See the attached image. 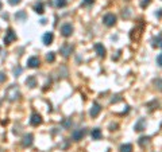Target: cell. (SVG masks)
I'll return each mask as SVG.
<instances>
[{
    "label": "cell",
    "mask_w": 162,
    "mask_h": 152,
    "mask_svg": "<svg viewBox=\"0 0 162 152\" xmlns=\"http://www.w3.org/2000/svg\"><path fill=\"white\" fill-rule=\"evenodd\" d=\"M4 81H6V75L3 73H0V82H4Z\"/></svg>",
    "instance_id": "4dcf8cb0"
},
{
    "label": "cell",
    "mask_w": 162,
    "mask_h": 152,
    "mask_svg": "<svg viewBox=\"0 0 162 152\" xmlns=\"http://www.w3.org/2000/svg\"><path fill=\"white\" fill-rule=\"evenodd\" d=\"M119 149H120V152H132V145L131 144H122Z\"/></svg>",
    "instance_id": "ffe728a7"
},
{
    "label": "cell",
    "mask_w": 162,
    "mask_h": 152,
    "mask_svg": "<svg viewBox=\"0 0 162 152\" xmlns=\"http://www.w3.org/2000/svg\"><path fill=\"white\" fill-rule=\"evenodd\" d=\"M119 100H120V98H119V96H116V98H112V100H111V102H116V101H119Z\"/></svg>",
    "instance_id": "1f68e13d"
},
{
    "label": "cell",
    "mask_w": 162,
    "mask_h": 152,
    "mask_svg": "<svg viewBox=\"0 0 162 152\" xmlns=\"http://www.w3.org/2000/svg\"><path fill=\"white\" fill-rule=\"evenodd\" d=\"M14 40H16V34L14 32L12 28H8L7 32H6V36H4V43L6 45H11Z\"/></svg>",
    "instance_id": "3957f363"
},
{
    "label": "cell",
    "mask_w": 162,
    "mask_h": 152,
    "mask_svg": "<svg viewBox=\"0 0 162 152\" xmlns=\"http://www.w3.org/2000/svg\"><path fill=\"white\" fill-rule=\"evenodd\" d=\"M119 125L118 124H111L110 125V131H116V128H118Z\"/></svg>",
    "instance_id": "f1b7e54d"
},
{
    "label": "cell",
    "mask_w": 162,
    "mask_h": 152,
    "mask_svg": "<svg viewBox=\"0 0 162 152\" xmlns=\"http://www.w3.org/2000/svg\"><path fill=\"white\" fill-rule=\"evenodd\" d=\"M134 129L136 132H142L143 129H146V120L145 118H139L134 125Z\"/></svg>",
    "instance_id": "ba28073f"
},
{
    "label": "cell",
    "mask_w": 162,
    "mask_h": 152,
    "mask_svg": "<svg viewBox=\"0 0 162 152\" xmlns=\"http://www.w3.org/2000/svg\"><path fill=\"white\" fill-rule=\"evenodd\" d=\"M158 16H162V10H159V12H158Z\"/></svg>",
    "instance_id": "d6a6232c"
},
{
    "label": "cell",
    "mask_w": 162,
    "mask_h": 152,
    "mask_svg": "<svg viewBox=\"0 0 162 152\" xmlns=\"http://www.w3.org/2000/svg\"><path fill=\"white\" fill-rule=\"evenodd\" d=\"M151 43H153V47H161L162 49V36H157V38H154L153 40H151Z\"/></svg>",
    "instance_id": "e0dca14e"
},
{
    "label": "cell",
    "mask_w": 162,
    "mask_h": 152,
    "mask_svg": "<svg viewBox=\"0 0 162 152\" xmlns=\"http://www.w3.org/2000/svg\"><path fill=\"white\" fill-rule=\"evenodd\" d=\"M95 50H96V53H97V55H99V57H101V58H104V57H105V47H104L101 43H96V45H95Z\"/></svg>",
    "instance_id": "4fadbf2b"
},
{
    "label": "cell",
    "mask_w": 162,
    "mask_h": 152,
    "mask_svg": "<svg viewBox=\"0 0 162 152\" xmlns=\"http://www.w3.org/2000/svg\"><path fill=\"white\" fill-rule=\"evenodd\" d=\"M103 22H104V24H105V26L112 27V26H115V24H116V16H115L114 14H107V15H104Z\"/></svg>",
    "instance_id": "277c9868"
},
{
    "label": "cell",
    "mask_w": 162,
    "mask_h": 152,
    "mask_svg": "<svg viewBox=\"0 0 162 152\" xmlns=\"http://www.w3.org/2000/svg\"><path fill=\"white\" fill-rule=\"evenodd\" d=\"M14 73H15V77H18V75L22 73V67H18V69H15V70H14Z\"/></svg>",
    "instance_id": "4316f807"
},
{
    "label": "cell",
    "mask_w": 162,
    "mask_h": 152,
    "mask_svg": "<svg viewBox=\"0 0 162 152\" xmlns=\"http://www.w3.org/2000/svg\"><path fill=\"white\" fill-rule=\"evenodd\" d=\"M84 136H85V129H77V131H74L73 135H72V137H73V140L74 141L81 140Z\"/></svg>",
    "instance_id": "8fae6325"
},
{
    "label": "cell",
    "mask_w": 162,
    "mask_h": 152,
    "mask_svg": "<svg viewBox=\"0 0 162 152\" xmlns=\"http://www.w3.org/2000/svg\"><path fill=\"white\" fill-rule=\"evenodd\" d=\"M19 96H20V93H19V90H18L16 86H11V88L7 90V97H8V100H11V101L18 100Z\"/></svg>",
    "instance_id": "7a4b0ae2"
},
{
    "label": "cell",
    "mask_w": 162,
    "mask_h": 152,
    "mask_svg": "<svg viewBox=\"0 0 162 152\" xmlns=\"http://www.w3.org/2000/svg\"><path fill=\"white\" fill-rule=\"evenodd\" d=\"M157 63H158L159 66L162 67V54H159L158 57H157Z\"/></svg>",
    "instance_id": "484cf974"
},
{
    "label": "cell",
    "mask_w": 162,
    "mask_h": 152,
    "mask_svg": "<svg viewBox=\"0 0 162 152\" xmlns=\"http://www.w3.org/2000/svg\"><path fill=\"white\" fill-rule=\"evenodd\" d=\"M61 34H62L63 36H70L72 34H73V26H72L70 23H65L62 26V27H61Z\"/></svg>",
    "instance_id": "5b68a950"
},
{
    "label": "cell",
    "mask_w": 162,
    "mask_h": 152,
    "mask_svg": "<svg viewBox=\"0 0 162 152\" xmlns=\"http://www.w3.org/2000/svg\"><path fill=\"white\" fill-rule=\"evenodd\" d=\"M142 31H143V23H141L139 26H135L130 31V39L132 42H138L141 36H142Z\"/></svg>",
    "instance_id": "6da1fadb"
},
{
    "label": "cell",
    "mask_w": 162,
    "mask_h": 152,
    "mask_svg": "<svg viewBox=\"0 0 162 152\" xmlns=\"http://www.w3.org/2000/svg\"><path fill=\"white\" fill-rule=\"evenodd\" d=\"M59 51H61V54H62L63 57H69V54L73 51V46H70L69 43H65V45H62V46H61Z\"/></svg>",
    "instance_id": "52a82bcc"
},
{
    "label": "cell",
    "mask_w": 162,
    "mask_h": 152,
    "mask_svg": "<svg viewBox=\"0 0 162 152\" xmlns=\"http://www.w3.org/2000/svg\"><path fill=\"white\" fill-rule=\"evenodd\" d=\"M150 3H151V0H142V1H141V7H142V8H146Z\"/></svg>",
    "instance_id": "603a6c76"
},
{
    "label": "cell",
    "mask_w": 162,
    "mask_h": 152,
    "mask_svg": "<svg viewBox=\"0 0 162 152\" xmlns=\"http://www.w3.org/2000/svg\"><path fill=\"white\" fill-rule=\"evenodd\" d=\"M66 4H68V0H55V7H58V8L65 7Z\"/></svg>",
    "instance_id": "44dd1931"
},
{
    "label": "cell",
    "mask_w": 162,
    "mask_h": 152,
    "mask_svg": "<svg viewBox=\"0 0 162 152\" xmlns=\"http://www.w3.org/2000/svg\"><path fill=\"white\" fill-rule=\"evenodd\" d=\"M26 85L30 86V88H35L37 86V79L34 75H31V77H28L27 79H26Z\"/></svg>",
    "instance_id": "2e32d148"
},
{
    "label": "cell",
    "mask_w": 162,
    "mask_h": 152,
    "mask_svg": "<svg viewBox=\"0 0 162 152\" xmlns=\"http://www.w3.org/2000/svg\"><path fill=\"white\" fill-rule=\"evenodd\" d=\"M30 124H31L32 127H38V125L42 124V117H41V114L32 113L31 114V118H30Z\"/></svg>",
    "instance_id": "8992f818"
},
{
    "label": "cell",
    "mask_w": 162,
    "mask_h": 152,
    "mask_svg": "<svg viewBox=\"0 0 162 152\" xmlns=\"http://www.w3.org/2000/svg\"><path fill=\"white\" fill-rule=\"evenodd\" d=\"M24 16H26V15H24L23 11H20L19 14H16V18H24Z\"/></svg>",
    "instance_id": "f546056e"
},
{
    "label": "cell",
    "mask_w": 162,
    "mask_h": 152,
    "mask_svg": "<svg viewBox=\"0 0 162 152\" xmlns=\"http://www.w3.org/2000/svg\"><path fill=\"white\" fill-rule=\"evenodd\" d=\"M42 40H43V43L45 45H52L53 43V40H54V34L53 32H46L43 36H42Z\"/></svg>",
    "instance_id": "7c38bea8"
},
{
    "label": "cell",
    "mask_w": 162,
    "mask_h": 152,
    "mask_svg": "<svg viewBox=\"0 0 162 152\" xmlns=\"http://www.w3.org/2000/svg\"><path fill=\"white\" fill-rule=\"evenodd\" d=\"M46 59H48V62H54L55 61V54L54 53H49V54L46 55Z\"/></svg>",
    "instance_id": "7402d4cb"
},
{
    "label": "cell",
    "mask_w": 162,
    "mask_h": 152,
    "mask_svg": "<svg viewBox=\"0 0 162 152\" xmlns=\"http://www.w3.org/2000/svg\"><path fill=\"white\" fill-rule=\"evenodd\" d=\"M8 3L11 4V5H16V4L20 3V0H8Z\"/></svg>",
    "instance_id": "d4e9b609"
},
{
    "label": "cell",
    "mask_w": 162,
    "mask_h": 152,
    "mask_svg": "<svg viewBox=\"0 0 162 152\" xmlns=\"http://www.w3.org/2000/svg\"><path fill=\"white\" fill-rule=\"evenodd\" d=\"M93 1L95 0H84L83 3H81V5H89V4H93Z\"/></svg>",
    "instance_id": "cb8c5ba5"
},
{
    "label": "cell",
    "mask_w": 162,
    "mask_h": 152,
    "mask_svg": "<svg viewBox=\"0 0 162 152\" xmlns=\"http://www.w3.org/2000/svg\"><path fill=\"white\" fill-rule=\"evenodd\" d=\"M0 10H1V1H0Z\"/></svg>",
    "instance_id": "836d02e7"
},
{
    "label": "cell",
    "mask_w": 162,
    "mask_h": 152,
    "mask_svg": "<svg viewBox=\"0 0 162 152\" xmlns=\"http://www.w3.org/2000/svg\"><path fill=\"white\" fill-rule=\"evenodd\" d=\"M32 140H34V136H32L31 133H28L26 136L23 137V140H22V145L23 147H30L32 144Z\"/></svg>",
    "instance_id": "5bb4252c"
},
{
    "label": "cell",
    "mask_w": 162,
    "mask_h": 152,
    "mask_svg": "<svg viewBox=\"0 0 162 152\" xmlns=\"http://www.w3.org/2000/svg\"><path fill=\"white\" fill-rule=\"evenodd\" d=\"M149 140H150V137H147V136H142V137H139L138 144L141 145V147H145V145H147V144H149Z\"/></svg>",
    "instance_id": "ac0fdd59"
},
{
    "label": "cell",
    "mask_w": 162,
    "mask_h": 152,
    "mask_svg": "<svg viewBox=\"0 0 162 152\" xmlns=\"http://www.w3.org/2000/svg\"><path fill=\"white\" fill-rule=\"evenodd\" d=\"M154 84H158V89L162 90V81H161V79H155Z\"/></svg>",
    "instance_id": "83f0119b"
},
{
    "label": "cell",
    "mask_w": 162,
    "mask_h": 152,
    "mask_svg": "<svg viewBox=\"0 0 162 152\" xmlns=\"http://www.w3.org/2000/svg\"><path fill=\"white\" fill-rule=\"evenodd\" d=\"M100 112H101V106H100L97 102H95V104L92 105L91 110H89V114H91V117H97Z\"/></svg>",
    "instance_id": "9c48e42d"
},
{
    "label": "cell",
    "mask_w": 162,
    "mask_h": 152,
    "mask_svg": "<svg viewBox=\"0 0 162 152\" xmlns=\"http://www.w3.org/2000/svg\"><path fill=\"white\" fill-rule=\"evenodd\" d=\"M34 11H35L37 14H39V15H42V14L45 12V7H43V4H42V3L35 4V7H34Z\"/></svg>",
    "instance_id": "d6986e66"
},
{
    "label": "cell",
    "mask_w": 162,
    "mask_h": 152,
    "mask_svg": "<svg viewBox=\"0 0 162 152\" xmlns=\"http://www.w3.org/2000/svg\"><path fill=\"white\" fill-rule=\"evenodd\" d=\"M91 136H92V139H95V140H99V139H101L103 133H101V131H100L99 128H95V129H92Z\"/></svg>",
    "instance_id": "9a60e30c"
},
{
    "label": "cell",
    "mask_w": 162,
    "mask_h": 152,
    "mask_svg": "<svg viewBox=\"0 0 162 152\" xmlns=\"http://www.w3.org/2000/svg\"><path fill=\"white\" fill-rule=\"evenodd\" d=\"M39 58L38 57H30L28 58V61H27V65H28V67H31V69H35V67H38L39 66Z\"/></svg>",
    "instance_id": "30bf717a"
}]
</instances>
